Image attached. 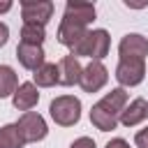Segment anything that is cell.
I'll use <instances>...</instances> for the list:
<instances>
[{"label":"cell","mask_w":148,"mask_h":148,"mask_svg":"<svg viewBox=\"0 0 148 148\" xmlns=\"http://www.w3.org/2000/svg\"><path fill=\"white\" fill-rule=\"evenodd\" d=\"M37 102H39V92H37V86L30 81L21 83L12 95V104L18 111H30L32 106H37Z\"/></svg>","instance_id":"obj_10"},{"label":"cell","mask_w":148,"mask_h":148,"mask_svg":"<svg viewBox=\"0 0 148 148\" xmlns=\"http://www.w3.org/2000/svg\"><path fill=\"white\" fill-rule=\"evenodd\" d=\"M23 146H25V141L21 139L16 123L0 127V148H23Z\"/></svg>","instance_id":"obj_17"},{"label":"cell","mask_w":148,"mask_h":148,"mask_svg":"<svg viewBox=\"0 0 148 148\" xmlns=\"http://www.w3.org/2000/svg\"><path fill=\"white\" fill-rule=\"evenodd\" d=\"M58 69H60V86H76V83L81 81L83 67H81L79 58H74L72 53L65 56V58L58 62Z\"/></svg>","instance_id":"obj_13"},{"label":"cell","mask_w":148,"mask_h":148,"mask_svg":"<svg viewBox=\"0 0 148 148\" xmlns=\"http://www.w3.org/2000/svg\"><path fill=\"white\" fill-rule=\"evenodd\" d=\"M18 88V79H16V72L9 67V65H0V99L14 95V90Z\"/></svg>","instance_id":"obj_15"},{"label":"cell","mask_w":148,"mask_h":148,"mask_svg":"<svg viewBox=\"0 0 148 148\" xmlns=\"http://www.w3.org/2000/svg\"><path fill=\"white\" fill-rule=\"evenodd\" d=\"M46 39V30L44 25H35V23H23L21 28V44H32V46H42Z\"/></svg>","instance_id":"obj_16"},{"label":"cell","mask_w":148,"mask_h":148,"mask_svg":"<svg viewBox=\"0 0 148 148\" xmlns=\"http://www.w3.org/2000/svg\"><path fill=\"white\" fill-rule=\"evenodd\" d=\"M120 60H146L148 56V39L139 32H130L118 44Z\"/></svg>","instance_id":"obj_8"},{"label":"cell","mask_w":148,"mask_h":148,"mask_svg":"<svg viewBox=\"0 0 148 148\" xmlns=\"http://www.w3.org/2000/svg\"><path fill=\"white\" fill-rule=\"evenodd\" d=\"M69 148H97V146H95V141L90 136H79L76 141H72Z\"/></svg>","instance_id":"obj_19"},{"label":"cell","mask_w":148,"mask_h":148,"mask_svg":"<svg viewBox=\"0 0 148 148\" xmlns=\"http://www.w3.org/2000/svg\"><path fill=\"white\" fill-rule=\"evenodd\" d=\"M106 81H109V72H106V67H104L102 62L92 60L90 65H86V67H83L79 86L83 88V92H90V95H92V92L102 90V88L106 86Z\"/></svg>","instance_id":"obj_7"},{"label":"cell","mask_w":148,"mask_h":148,"mask_svg":"<svg viewBox=\"0 0 148 148\" xmlns=\"http://www.w3.org/2000/svg\"><path fill=\"white\" fill-rule=\"evenodd\" d=\"M109 46H111V37L106 30L97 28V30H88L83 35V39L72 49V56L79 58V56H86V58H92V60H102L104 56H109Z\"/></svg>","instance_id":"obj_2"},{"label":"cell","mask_w":148,"mask_h":148,"mask_svg":"<svg viewBox=\"0 0 148 148\" xmlns=\"http://www.w3.org/2000/svg\"><path fill=\"white\" fill-rule=\"evenodd\" d=\"M134 143H136V148H148V125H146L143 130H139V132H136Z\"/></svg>","instance_id":"obj_18"},{"label":"cell","mask_w":148,"mask_h":148,"mask_svg":"<svg viewBox=\"0 0 148 148\" xmlns=\"http://www.w3.org/2000/svg\"><path fill=\"white\" fill-rule=\"evenodd\" d=\"M32 83L37 88H53L60 86V69L56 62H44L39 69L32 72Z\"/></svg>","instance_id":"obj_14"},{"label":"cell","mask_w":148,"mask_h":148,"mask_svg":"<svg viewBox=\"0 0 148 148\" xmlns=\"http://www.w3.org/2000/svg\"><path fill=\"white\" fill-rule=\"evenodd\" d=\"M9 9H12V2H9V0H2V2H0V14H5V12H9Z\"/></svg>","instance_id":"obj_22"},{"label":"cell","mask_w":148,"mask_h":148,"mask_svg":"<svg viewBox=\"0 0 148 148\" xmlns=\"http://www.w3.org/2000/svg\"><path fill=\"white\" fill-rule=\"evenodd\" d=\"M7 39H9V28H7V25L0 21V49L7 44Z\"/></svg>","instance_id":"obj_20"},{"label":"cell","mask_w":148,"mask_h":148,"mask_svg":"<svg viewBox=\"0 0 148 148\" xmlns=\"http://www.w3.org/2000/svg\"><path fill=\"white\" fill-rule=\"evenodd\" d=\"M146 76V65L143 60H120L116 67V81L123 88H132L139 86Z\"/></svg>","instance_id":"obj_9"},{"label":"cell","mask_w":148,"mask_h":148,"mask_svg":"<svg viewBox=\"0 0 148 148\" xmlns=\"http://www.w3.org/2000/svg\"><path fill=\"white\" fill-rule=\"evenodd\" d=\"M16 58L21 62V67L35 72L44 65V49L42 46H32V44H18L16 46Z\"/></svg>","instance_id":"obj_12"},{"label":"cell","mask_w":148,"mask_h":148,"mask_svg":"<svg viewBox=\"0 0 148 148\" xmlns=\"http://www.w3.org/2000/svg\"><path fill=\"white\" fill-rule=\"evenodd\" d=\"M106 148H130V143H127L125 139H111V141L106 143Z\"/></svg>","instance_id":"obj_21"},{"label":"cell","mask_w":148,"mask_h":148,"mask_svg":"<svg viewBox=\"0 0 148 148\" xmlns=\"http://www.w3.org/2000/svg\"><path fill=\"white\" fill-rule=\"evenodd\" d=\"M21 16H23V23L46 25L49 18L53 16V2L51 0H23L21 2Z\"/></svg>","instance_id":"obj_5"},{"label":"cell","mask_w":148,"mask_h":148,"mask_svg":"<svg viewBox=\"0 0 148 148\" xmlns=\"http://www.w3.org/2000/svg\"><path fill=\"white\" fill-rule=\"evenodd\" d=\"M62 21L72 23V25H79V28H88V23L95 21V5L83 2V0H69L65 5Z\"/></svg>","instance_id":"obj_6"},{"label":"cell","mask_w":148,"mask_h":148,"mask_svg":"<svg viewBox=\"0 0 148 148\" xmlns=\"http://www.w3.org/2000/svg\"><path fill=\"white\" fill-rule=\"evenodd\" d=\"M125 106H127V92H125V88H113L97 104H92V109H90V123L99 132H111V130H116L118 118H120V113H123Z\"/></svg>","instance_id":"obj_1"},{"label":"cell","mask_w":148,"mask_h":148,"mask_svg":"<svg viewBox=\"0 0 148 148\" xmlns=\"http://www.w3.org/2000/svg\"><path fill=\"white\" fill-rule=\"evenodd\" d=\"M146 118H148V102H146L143 97H136V99H132V102L123 109L118 123H123L125 127H134V125L143 123Z\"/></svg>","instance_id":"obj_11"},{"label":"cell","mask_w":148,"mask_h":148,"mask_svg":"<svg viewBox=\"0 0 148 148\" xmlns=\"http://www.w3.org/2000/svg\"><path fill=\"white\" fill-rule=\"evenodd\" d=\"M16 127H18V134H21V139H23L25 143H37V141H42V139L49 134L46 120H44L39 113H35V111H25V113L18 118Z\"/></svg>","instance_id":"obj_4"},{"label":"cell","mask_w":148,"mask_h":148,"mask_svg":"<svg viewBox=\"0 0 148 148\" xmlns=\"http://www.w3.org/2000/svg\"><path fill=\"white\" fill-rule=\"evenodd\" d=\"M49 113L60 127H72L81 118V99L74 95H60L49 104Z\"/></svg>","instance_id":"obj_3"}]
</instances>
